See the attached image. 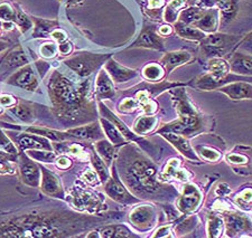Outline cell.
Segmentation results:
<instances>
[{"label":"cell","instance_id":"obj_1","mask_svg":"<svg viewBox=\"0 0 252 238\" xmlns=\"http://www.w3.org/2000/svg\"><path fill=\"white\" fill-rule=\"evenodd\" d=\"M50 95L58 118L66 121H81L91 114L93 108L88 96L76 90L73 84L59 72H54L48 84Z\"/></svg>","mask_w":252,"mask_h":238},{"label":"cell","instance_id":"obj_2","mask_svg":"<svg viewBox=\"0 0 252 238\" xmlns=\"http://www.w3.org/2000/svg\"><path fill=\"white\" fill-rule=\"evenodd\" d=\"M172 93L175 102H176V110L180 116L176 121L166 124L165 127L159 129L158 132H173L183 136H194L204 130L205 126L203 122V118L193 104L190 103L185 90L176 88Z\"/></svg>","mask_w":252,"mask_h":238},{"label":"cell","instance_id":"obj_3","mask_svg":"<svg viewBox=\"0 0 252 238\" xmlns=\"http://www.w3.org/2000/svg\"><path fill=\"white\" fill-rule=\"evenodd\" d=\"M156 168L142 157H136L125 171V179L133 191L139 195H155L164 188L158 183Z\"/></svg>","mask_w":252,"mask_h":238},{"label":"cell","instance_id":"obj_4","mask_svg":"<svg viewBox=\"0 0 252 238\" xmlns=\"http://www.w3.org/2000/svg\"><path fill=\"white\" fill-rule=\"evenodd\" d=\"M237 42L238 38L233 35L211 34L201 40V50L202 53L209 58L222 57Z\"/></svg>","mask_w":252,"mask_h":238},{"label":"cell","instance_id":"obj_5","mask_svg":"<svg viewBox=\"0 0 252 238\" xmlns=\"http://www.w3.org/2000/svg\"><path fill=\"white\" fill-rule=\"evenodd\" d=\"M109 57V55L81 53L65 60V64L78 75L87 78L96 71Z\"/></svg>","mask_w":252,"mask_h":238},{"label":"cell","instance_id":"obj_6","mask_svg":"<svg viewBox=\"0 0 252 238\" xmlns=\"http://www.w3.org/2000/svg\"><path fill=\"white\" fill-rule=\"evenodd\" d=\"M155 209L150 205L138 206L130 213V221L138 231H148L155 224Z\"/></svg>","mask_w":252,"mask_h":238},{"label":"cell","instance_id":"obj_7","mask_svg":"<svg viewBox=\"0 0 252 238\" xmlns=\"http://www.w3.org/2000/svg\"><path fill=\"white\" fill-rule=\"evenodd\" d=\"M226 235L235 237L245 233H252V221L241 213L226 212L224 215Z\"/></svg>","mask_w":252,"mask_h":238},{"label":"cell","instance_id":"obj_8","mask_svg":"<svg viewBox=\"0 0 252 238\" xmlns=\"http://www.w3.org/2000/svg\"><path fill=\"white\" fill-rule=\"evenodd\" d=\"M115 177L113 178H109L105 183V192L107 195L110 197L111 199H113L117 203H120L123 205H130V204H135L138 201L135 197H132V195H130V192L124 187V185L120 183V180L117 178L116 172H113Z\"/></svg>","mask_w":252,"mask_h":238},{"label":"cell","instance_id":"obj_9","mask_svg":"<svg viewBox=\"0 0 252 238\" xmlns=\"http://www.w3.org/2000/svg\"><path fill=\"white\" fill-rule=\"evenodd\" d=\"M201 191L194 185H186L183 190L182 196L178 198L177 208L183 213H190L198 207L201 203Z\"/></svg>","mask_w":252,"mask_h":238},{"label":"cell","instance_id":"obj_10","mask_svg":"<svg viewBox=\"0 0 252 238\" xmlns=\"http://www.w3.org/2000/svg\"><path fill=\"white\" fill-rule=\"evenodd\" d=\"M8 84L22 87L26 91H35L38 86V80L30 65L23 66L20 70L10 76L7 80Z\"/></svg>","mask_w":252,"mask_h":238},{"label":"cell","instance_id":"obj_11","mask_svg":"<svg viewBox=\"0 0 252 238\" xmlns=\"http://www.w3.org/2000/svg\"><path fill=\"white\" fill-rule=\"evenodd\" d=\"M19 171L22 179L31 187H38L42 180V170L35 162L26 158H22L19 162Z\"/></svg>","mask_w":252,"mask_h":238},{"label":"cell","instance_id":"obj_12","mask_svg":"<svg viewBox=\"0 0 252 238\" xmlns=\"http://www.w3.org/2000/svg\"><path fill=\"white\" fill-rule=\"evenodd\" d=\"M74 206L80 211H88L90 212H96L101 207V200L99 197L90 191L76 189L73 193Z\"/></svg>","mask_w":252,"mask_h":238},{"label":"cell","instance_id":"obj_13","mask_svg":"<svg viewBox=\"0 0 252 238\" xmlns=\"http://www.w3.org/2000/svg\"><path fill=\"white\" fill-rule=\"evenodd\" d=\"M218 90L231 100H252V84L248 82H232Z\"/></svg>","mask_w":252,"mask_h":238},{"label":"cell","instance_id":"obj_14","mask_svg":"<svg viewBox=\"0 0 252 238\" xmlns=\"http://www.w3.org/2000/svg\"><path fill=\"white\" fill-rule=\"evenodd\" d=\"M42 170V180H40V188L51 197H56V198H64V192L62 189V185L54 173L48 171L46 168H40Z\"/></svg>","mask_w":252,"mask_h":238},{"label":"cell","instance_id":"obj_15","mask_svg":"<svg viewBox=\"0 0 252 238\" xmlns=\"http://www.w3.org/2000/svg\"><path fill=\"white\" fill-rule=\"evenodd\" d=\"M104 70L108 72V74L110 75L111 79L115 80L116 83L128 82V80L135 79L138 75L136 71L130 70V68L120 65V64L116 62L115 59H109L107 64H105Z\"/></svg>","mask_w":252,"mask_h":238},{"label":"cell","instance_id":"obj_16","mask_svg":"<svg viewBox=\"0 0 252 238\" xmlns=\"http://www.w3.org/2000/svg\"><path fill=\"white\" fill-rule=\"evenodd\" d=\"M133 46L161 51L164 50V40H162L159 34L156 33V30L153 27H146L141 31L139 38L136 40Z\"/></svg>","mask_w":252,"mask_h":238},{"label":"cell","instance_id":"obj_17","mask_svg":"<svg viewBox=\"0 0 252 238\" xmlns=\"http://www.w3.org/2000/svg\"><path fill=\"white\" fill-rule=\"evenodd\" d=\"M160 134L164 136L168 142L172 143L183 156L186 157V158L193 161H198L197 156L195 155L193 148L189 146V141L186 140L185 136L177 134V133H173V132H161Z\"/></svg>","mask_w":252,"mask_h":238},{"label":"cell","instance_id":"obj_18","mask_svg":"<svg viewBox=\"0 0 252 238\" xmlns=\"http://www.w3.org/2000/svg\"><path fill=\"white\" fill-rule=\"evenodd\" d=\"M95 92L99 100L112 99L116 95L115 86H113L110 75L105 70H101L96 76Z\"/></svg>","mask_w":252,"mask_h":238},{"label":"cell","instance_id":"obj_19","mask_svg":"<svg viewBox=\"0 0 252 238\" xmlns=\"http://www.w3.org/2000/svg\"><path fill=\"white\" fill-rule=\"evenodd\" d=\"M230 70L235 74L252 76V55L237 52L230 59Z\"/></svg>","mask_w":252,"mask_h":238},{"label":"cell","instance_id":"obj_20","mask_svg":"<svg viewBox=\"0 0 252 238\" xmlns=\"http://www.w3.org/2000/svg\"><path fill=\"white\" fill-rule=\"evenodd\" d=\"M190 59H192V55L189 52L178 51L165 54L160 59V63L162 67H164V70L169 74L176 67L188 64Z\"/></svg>","mask_w":252,"mask_h":238},{"label":"cell","instance_id":"obj_21","mask_svg":"<svg viewBox=\"0 0 252 238\" xmlns=\"http://www.w3.org/2000/svg\"><path fill=\"white\" fill-rule=\"evenodd\" d=\"M219 25V10L205 9L201 18L193 24L194 27L202 30L203 33L213 34L218 29Z\"/></svg>","mask_w":252,"mask_h":238},{"label":"cell","instance_id":"obj_22","mask_svg":"<svg viewBox=\"0 0 252 238\" xmlns=\"http://www.w3.org/2000/svg\"><path fill=\"white\" fill-rule=\"evenodd\" d=\"M27 63V57L22 48H16L11 53L8 54L5 60H3L1 68H0V78L5 75L7 72L13 71L15 68H18L20 66H25Z\"/></svg>","mask_w":252,"mask_h":238},{"label":"cell","instance_id":"obj_23","mask_svg":"<svg viewBox=\"0 0 252 238\" xmlns=\"http://www.w3.org/2000/svg\"><path fill=\"white\" fill-rule=\"evenodd\" d=\"M70 136L83 139V140H99L102 138V132L100 130V126L97 123L90 124L75 129H71L67 131Z\"/></svg>","mask_w":252,"mask_h":238},{"label":"cell","instance_id":"obj_24","mask_svg":"<svg viewBox=\"0 0 252 238\" xmlns=\"http://www.w3.org/2000/svg\"><path fill=\"white\" fill-rule=\"evenodd\" d=\"M180 160L178 159H172L168 161L167 165H166L164 172L160 175L161 179H178L182 181H186L189 180V178L190 177V173L185 170V169L180 168Z\"/></svg>","mask_w":252,"mask_h":238},{"label":"cell","instance_id":"obj_25","mask_svg":"<svg viewBox=\"0 0 252 238\" xmlns=\"http://www.w3.org/2000/svg\"><path fill=\"white\" fill-rule=\"evenodd\" d=\"M175 31L178 36L182 38L194 40V42H201L202 39L205 38V33L202 30L197 29L196 27H192L190 25H185L182 22H178L175 24Z\"/></svg>","mask_w":252,"mask_h":238},{"label":"cell","instance_id":"obj_26","mask_svg":"<svg viewBox=\"0 0 252 238\" xmlns=\"http://www.w3.org/2000/svg\"><path fill=\"white\" fill-rule=\"evenodd\" d=\"M99 107H100V112L101 114L103 115V118L108 119L109 121H111V122L115 124V126L118 128V130H119L121 133H123V135L126 136V138L129 139V140H136V135L133 134V133L129 130L127 128V126L123 122V121H120L119 119L117 118V116L113 114V113L109 110V108L104 106V104L100 103L99 104Z\"/></svg>","mask_w":252,"mask_h":238},{"label":"cell","instance_id":"obj_27","mask_svg":"<svg viewBox=\"0 0 252 238\" xmlns=\"http://www.w3.org/2000/svg\"><path fill=\"white\" fill-rule=\"evenodd\" d=\"M100 123L109 140H110L115 146H121V144L126 143L125 136L123 135V133L118 130V128L111 122V121H109L105 118H102L100 120Z\"/></svg>","mask_w":252,"mask_h":238},{"label":"cell","instance_id":"obj_28","mask_svg":"<svg viewBox=\"0 0 252 238\" xmlns=\"http://www.w3.org/2000/svg\"><path fill=\"white\" fill-rule=\"evenodd\" d=\"M19 146L22 149H38V150H48L52 151V146L48 143V141L44 138L38 136L25 135L19 140Z\"/></svg>","mask_w":252,"mask_h":238},{"label":"cell","instance_id":"obj_29","mask_svg":"<svg viewBox=\"0 0 252 238\" xmlns=\"http://www.w3.org/2000/svg\"><path fill=\"white\" fill-rule=\"evenodd\" d=\"M158 122V119L156 116L152 115H145L140 116L139 119L136 121L135 127H133V132L136 134H147V133L152 132L154 129L156 128Z\"/></svg>","mask_w":252,"mask_h":238},{"label":"cell","instance_id":"obj_30","mask_svg":"<svg viewBox=\"0 0 252 238\" xmlns=\"http://www.w3.org/2000/svg\"><path fill=\"white\" fill-rule=\"evenodd\" d=\"M35 20V29L32 36L34 37H47L48 34H52L53 29L55 27H58V22L55 20H44V19H37L34 18Z\"/></svg>","mask_w":252,"mask_h":238},{"label":"cell","instance_id":"obj_31","mask_svg":"<svg viewBox=\"0 0 252 238\" xmlns=\"http://www.w3.org/2000/svg\"><path fill=\"white\" fill-rule=\"evenodd\" d=\"M142 76L149 82H159L165 76V70L158 64H148L142 70Z\"/></svg>","mask_w":252,"mask_h":238},{"label":"cell","instance_id":"obj_32","mask_svg":"<svg viewBox=\"0 0 252 238\" xmlns=\"http://www.w3.org/2000/svg\"><path fill=\"white\" fill-rule=\"evenodd\" d=\"M95 149L104 162L110 164L115 156V148L112 144L105 140H99L95 143Z\"/></svg>","mask_w":252,"mask_h":238},{"label":"cell","instance_id":"obj_33","mask_svg":"<svg viewBox=\"0 0 252 238\" xmlns=\"http://www.w3.org/2000/svg\"><path fill=\"white\" fill-rule=\"evenodd\" d=\"M221 9V23L229 24L231 20H233L237 15V3L233 0H224L222 5L219 7Z\"/></svg>","mask_w":252,"mask_h":238},{"label":"cell","instance_id":"obj_34","mask_svg":"<svg viewBox=\"0 0 252 238\" xmlns=\"http://www.w3.org/2000/svg\"><path fill=\"white\" fill-rule=\"evenodd\" d=\"M204 10L205 9H202L200 7H190L189 9L183 10L180 15V22L185 25H193L195 22L201 18Z\"/></svg>","mask_w":252,"mask_h":238},{"label":"cell","instance_id":"obj_35","mask_svg":"<svg viewBox=\"0 0 252 238\" xmlns=\"http://www.w3.org/2000/svg\"><path fill=\"white\" fill-rule=\"evenodd\" d=\"M27 132L30 133H34V134L37 135H42V136H46L48 139H52L54 141H62L70 136L68 133H62L59 131H54V130H50V129H42V128H28Z\"/></svg>","mask_w":252,"mask_h":238},{"label":"cell","instance_id":"obj_36","mask_svg":"<svg viewBox=\"0 0 252 238\" xmlns=\"http://www.w3.org/2000/svg\"><path fill=\"white\" fill-rule=\"evenodd\" d=\"M100 237H130L131 234L128 228H126L125 226L121 225H115V226H109V227L103 228L101 231V234H99Z\"/></svg>","mask_w":252,"mask_h":238},{"label":"cell","instance_id":"obj_37","mask_svg":"<svg viewBox=\"0 0 252 238\" xmlns=\"http://www.w3.org/2000/svg\"><path fill=\"white\" fill-rule=\"evenodd\" d=\"M186 0H173L166 8L164 19L167 23H174L177 19V15L180 13V10L184 7Z\"/></svg>","mask_w":252,"mask_h":238},{"label":"cell","instance_id":"obj_38","mask_svg":"<svg viewBox=\"0 0 252 238\" xmlns=\"http://www.w3.org/2000/svg\"><path fill=\"white\" fill-rule=\"evenodd\" d=\"M223 227H224V224H223V220L220 217L215 215H210L209 216V223H207V232H209L210 237H220L222 235Z\"/></svg>","mask_w":252,"mask_h":238},{"label":"cell","instance_id":"obj_39","mask_svg":"<svg viewBox=\"0 0 252 238\" xmlns=\"http://www.w3.org/2000/svg\"><path fill=\"white\" fill-rule=\"evenodd\" d=\"M10 112H13L18 118L26 123H31L34 120V111L31 106H26V104H18L14 107L10 108Z\"/></svg>","mask_w":252,"mask_h":238},{"label":"cell","instance_id":"obj_40","mask_svg":"<svg viewBox=\"0 0 252 238\" xmlns=\"http://www.w3.org/2000/svg\"><path fill=\"white\" fill-rule=\"evenodd\" d=\"M27 156L32 160L39 161V162H53L56 159L55 153L48 150H38V149H32L27 152Z\"/></svg>","mask_w":252,"mask_h":238},{"label":"cell","instance_id":"obj_41","mask_svg":"<svg viewBox=\"0 0 252 238\" xmlns=\"http://www.w3.org/2000/svg\"><path fill=\"white\" fill-rule=\"evenodd\" d=\"M235 204H237L240 208L245 209V211H249L252 208V188H248L242 190L239 195L235 197Z\"/></svg>","mask_w":252,"mask_h":238},{"label":"cell","instance_id":"obj_42","mask_svg":"<svg viewBox=\"0 0 252 238\" xmlns=\"http://www.w3.org/2000/svg\"><path fill=\"white\" fill-rule=\"evenodd\" d=\"M91 159H92L93 167H94L95 172L97 173V176H99L100 180L102 181V183H107V180L110 178V177H109V171L107 169V165H105V163L95 155V153H93Z\"/></svg>","mask_w":252,"mask_h":238},{"label":"cell","instance_id":"obj_43","mask_svg":"<svg viewBox=\"0 0 252 238\" xmlns=\"http://www.w3.org/2000/svg\"><path fill=\"white\" fill-rule=\"evenodd\" d=\"M16 14H17V10L14 9L9 3L7 2L0 3V19L3 20V22H7V23L15 22Z\"/></svg>","mask_w":252,"mask_h":238},{"label":"cell","instance_id":"obj_44","mask_svg":"<svg viewBox=\"0 0 252 238\" xmlns=\"http://www.w3.org/2000/svg\"><path fill=\"white\" fill-rule=\"evenodd\" d=\"M9 153L0 152V173L5 175V173H14L16 168L13 164V160L9 156Z\"/></svg>","mask_w":252,"mask_h":238},{"label":"cell","instance_id":"obj_45","mask_svg":"<svg viewBox=\"0 0 252 238\" xmlns=\"http://www.w3.org/2000/svg\"><path fill=\"white\" fill-rule=\"evenodd\" d=\"M14 23L17 24V26L19 27V29L22 30V33H26V31L30 30L32 26V22L31 18H28V16L20 10H17Z\"/></svg>","mask_w":252,"mask_h":238},{"label":"cell","instance_id":"obj_46","mask_svg":"<svg viewBox=\"0 0 252 238\" xmlns=\"http://www.w3.org/2000/svg\"><path fill=\"white\" fill-rule=\"evenodd\" d=\"M0 149L3 150L9 155H16L17 153V149L11 143V141L7 138L5 133L0 130Z\"/></svg>","mask_w":252,"mask_h":238},{"label":"cell","instance_id":"obj_47","mask_svg":"<svg viewBox=\"0 0 252 238\" xmlns=\"http://www.w3.org/2000/svg\"><path fill=\"white\" fill-rule=\"evenodd\" d=\"M40 55L45 58H53L58 53V46L54 43H45L39 48Z\"/></svg>","mask_w":252,"mask_h":238},{"label":"cell","instance_id":"obj_48","mask_svg":"<svg viewBox=\"0 0 252 238\" xmlns=\"http://www.w3.org/2000/svg\"><path fill=\"white\" fill-rule=\"evenodd\" d=\"M198 153L202 156V158L209 161H217L220 159V153L213 150V149L207 147H198Z\"/></svg>","mask_w":252,"mask_h":238},{"label":"cell","instance_id":"obj_49","mask_svg":"<svg viewBox=\"0 0 252 238\" xmlns=\"http://www.w3.org/2000/svg\"><path fill=\"white\" fill-rule=\"evenodd\" d=\"M139 106V102L137 100L133 99H126L119 106V111L124 113H130L137 110V107Z\"/></svg>","mask_w":252,"mask_h":238},{"label":"cell","instance_id":"obj_50","mask_svg":"<svg viewBox=\"0 0 252 238\" xmlns=\"http://www.w3.org/2000/svg\"><path fill=\"white\" fill-rule=\"evenodd\" d=\"M224 0H198L197 3L202 9H214L215 7H220Z\"/></svg>","mask_w":252,"mask_h":238},{"label":"cell","instance_id":"obj_51","mask_svg":"<svg viewBox=\"0 0 252 238\" xmlns=\"http://www.w3.org/2000/svg\"><path fill=\"white\" fill-rule=\"evenodd\" d=\"M239 50L242 51V53L252 55V33L246 36V38L242 40L241 44H240Z\"/></svg>","mask_w":252,"mask_h":238},{"label":"cell","instance_id":"obj_52","mask_svg":"<svg viewBox=\"0 0 252 238\" xmlns=\"http://www.w3.org/2000/svg\"><path fill=\"white\" fill-rule=\"evenodd\" d=\"M97 178H99V176H97V173L93 170H87L82 176V179L85 181V183L90 185L97 184Z\"/></svg>","mask_w":252,"mask_h":238},{"label":"cell","instance_id":"obj_53","mask_svg":"<svg viewBox=\"0 0 252 238\" xmlns=\"http://www.w3.org/2000/svg\"><path fill=\"white\" fill-rule=\"evenodd\" d=\"M51 35H52V37L59 43H63L64 40H66V38H67L66 33H65V31H63V30H61V29L53 30Z\"/></svg>","mask_w":252,"mask_h":238},{"label":"cell","instance_id":"obj_54","mask_svg":"<svg viewBox=\"0 0 252 238\" xmlns=\"http://www.w3.org/2000/svg\"><path fill=\"white\" fill-rule=\"evenodd\" d=\"M16 103V100L10 95H1L0 96V106H10Z\"/></svg>","mask_w":252,"mask_h":238},{"label":"cell","instance_id":"obj_55","mask_svg":"<svg viewBox=\"0 0 252 238\" xmlns=\"http://www.w3.org/2000/svg\"><path fill=\"white\" fill-rule=\"evenodd\" d=\"M142 108H144L146 114L150 115V114H153L154 112H156L157 104H156V102H154V101H148L147 103L142 106Z\"/></svg>","mask_w":252,"mask_h":238},{"label":"cell","instance_id":"obj_56","mask_svg":"<svg viewBox=\"0 0 252 238\" xmlns=\"http://www.w3.org/2000/svg\"><path fill=\"white\" fill-rule=\"evenodd\" d=\"M170 228L169 227H162L154 234V237H173L174 234H170Z\"/></svg>","mask_w":252,"mask_h":238},{"label":"cell","instance_id":"obj_57","mask_svg":"<svg viewBox=\"0 0 252 238\" xmlns=\"http://www.w3.org/2000/svg\"><path fill=\"white\" fill-rule=\"evenodd\" d=\"M58 50L60 51V53L62 55H68L72 51V45L71 43H60V45L58 46Z\"/></svg>","mask_w":252,"mask_h":238},{"label":"cell","instance_id":"obj_58","mask_svg":"<svg viewBox=\"0 0 252 238\" xmlns=\"http://www.w3.org/2000/svg\"><path fill=\"white\" fill-rule=\"evenodd\" d=\"M56 165L60 169H67L71 165V160L66 157H61V158L56 159Z\"/></svg>","mask_w":252,"mask_h":238},{"label":"cell","instance_id":"obj_59","mask_svg":"<svg viewBox=\"0 0 252 238\" xmlns=\"http://www.w3.org/2000/svg\"><path fill=\"white\" fill-rule=\"evenodd\" d=\"M68 151H70V153H72V155L74 156H82L83 155V149L81 148V146H79V144H72V146L68 148Z\"/></svg>","mask_w":252,"mask_h":238},{"label":"cell","instance_id":"obj_60","mask_svg":"<svg viewBox=\"0 0 252 238\" xmlns=\"http://www.w3.org/2000/svg\"><path fill=\"white\" fill-rule=\"evenodd\" d=\"M164 5V0H149V7L153 9H158Z\"/></svg>","mask_w":252,"mask_h":238},{"label":"cell","instance_id":"obj_61","mask_svg":"<svg viewBox=\"0 0 252 238\" xmlns=\"http://www.w3.org/2000/svg\"><path fill=\"white\" fill-rule=\"evenodd\" d=\"M172 31H173V29H172V27L170 26H161L160 28H159V35H161V36H168V35H170L172 34Z\"/></svg>","mask_w":252,"mask_h":238},{"label":"cell","instance_id":"obj_62","mask_svg":"<svg viewBox=\"0 0 252 238\" xmlns=\"http://www.w3.org/2000/svg\"><path fill=\"white\" fill-rule=\"evenodd\" d=\"M7 47H8V44L5 43V42H1V40H0V53L5 51Z\"/></svg>","mask_w":252,"mask_h":238}]
</instances>
